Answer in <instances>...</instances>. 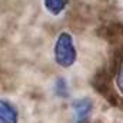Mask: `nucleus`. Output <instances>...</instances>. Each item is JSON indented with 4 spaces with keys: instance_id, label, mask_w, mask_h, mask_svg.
Instances as JSON below:
<instances>
[{
    "instance_id": "nucleus-1",
    "label": "nucleus",
    "mask_w": 123,
    "mask_h": 123,
    "mask_svg": "<svg viewBox=\"0 0 123 123\" xmlns=\"http://www.w3.org/2000/svg\"><path fill=\"white\" fill-rule=\"evenodd\" d=\"M53 55H55V62L60 66V67H72L76 60H77V50L74 46V40L72 37L70 33L67 31H62L56 39L55 43V49H53Z\"/></svg>"
},
{
    "instance_id": "nucleus-2",
    "label": "nucleus",
    "mask_w": 123,
    "mask_h": 123,
    "mask_svg": "<svg viewBox=\"0 0 123 123\" xmlns=\"http://www.w3.org/2000/svg\"><path fill=\"white\" fill-rule=\"evenodd\" d=\"M93 105L89 99H77L73 103V110H74V117L77 123H86L92 115Z\"/></svg>"
},
{
    "instance_id": "nucleus-3",
    "label": "nucleus",
    "mask_w": 123,
    "mask_h": 123,
    "mask_svg": "<svg viewBox=\"0 0 123 123\" xmlns=\"http://www.w3.org/2000/svg\"><path fill=\"white\" fill-rule=\"evenodd\" d=\"M0 123H19L16 107L4 99H0Z\"/></svg>"
},
{
    "instance_id": "nucleus-4",
    "label": "nucleus",
    "mask_w": 123,
    "mask_h": 123,
    "mask_svg": "<svg viewBox=\"0 0 123 123\" xmlns=\"http://www.w3.org/2000/svg\"><path fill=\"white\" fill-rule=\"evenodd\" d=\"M43 4L46 7V10L53 14V16H59L63 13L69 4V0H43Z\"/></svg>"
},
{
    "instance_id": "nucleus-5",
    "label": "nucleus",
    "mask_w": 123,
    "mask_h": 123,
    "mask_svg": "<svg viewBox=\"0 0 123 123\" xmlns=\"http://www.w3.org/2000/svg\"><path fill=\"white\" fill-rule=\"evenodd\" d=\"M115 85H116L117 92L123 96V60L119 66V70H117V74H116V79H115Z\"/></svg>"
}]
</instances>
